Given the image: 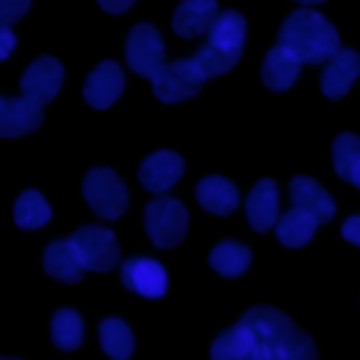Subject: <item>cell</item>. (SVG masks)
<instances>
[{"label":"cell","mask_w":360,"mask_h":360,"mask_svg":"<svg viewBox=\"0 0 360 360\" xmlns=\"http://www.w3.org/2000/svg\"><path fill=\"white\" fill-rule=\"evenodd\" d=\"M191 62L200 68V73H202L205 79H211V76L228 73V70L239 62V56H231V53H225V51H219V48H214V45L205 42V45L191 56Z\"/></svg>","instance_id":"27"},{"label":"cell","mask_w":360,"mask_h":360,"mask_svg":"<svg viewBox=\"0 0 360 360\" xmlns=\"http://www.w3.org/2000/svg\"><path fill=\"white\" fill-rule=\"evenodd\" d=\"M98 340H101V349L112 360H129V354L135 349L132 332L121 318H104L98 326Z\"/></svg>","instance_id":"25"},{"label":"cell","mask_w":360,"mask_h":360,"mask_svg":"<svg viewBox=\"0 0 360 360\" xmlns=\"http://www.w3.org/2000/svg\"><path fill=\"white\" fill-rule=\"evenodd\" d=\"M340 236H343V239H349L352 245H357V248H360V214H354V217H349V219L343 222Z\"/></svg>","instance_id":"31"},{"label":"cell","mask_w":360,"mask_h":360,"mask_svg":"<svg viewBox=\"0 0 360 360\" xmlns=\"http://www.w3.org/2000/svg\"><path fill=\"white\" fill-rule=\"evenodd\" d=\"M82 194H84L87 205L101 219H118L127 211V202H129L121 177L112 169H107V166H96V169H90L84 174Z\"/></svg>","instance_id":"3"},{"label":"cell","mask_w":360,"mask_h":360,"mask_svg":"<svg viewBox=\"0 0 360 360\" xmlns=\"http://www.w3.org/2000/svg\"><path fill=\"white\" fill-rule=\"evenodd\" d=\"M82 338H84V326H82V318L73 312V309H59L51 321V340L56 349H65V352H73L82 346Z\"/></svg>","instance_id":"26"},{"label":"cell","mask_w":360,"mask_h":360,"mask_svg":"<svg viewBox=\"0 0 360 360\" xmlns=\"http://www.w3.org/2000/svg\"><path fill=\"white\" fill-rule=\"evenodd\" d=\"M132 3H135V0H98V6H101L104 11H110V14H121V11H127Z\"/></svg>","instance_id":"32"},{"label":"cell","mask_w":360,"mask_h":360,"mask_svg":"<svg viewBox=\"0 0 360 360\" xmlns=\"http://www.w3.org/2000/svg\"><path fill=\"white\" fill-rule=\"evenodd\" d=\"M290 197H292L295 208L312 214L318 222L335 217V202H332V197H329L312 177H307V174H298V177L290 180Z\"/></svg>","instance_id":"17"},{"label":"cell","mask_w":360,"mask_h":360,"mask_svg":"<svg viewBox=\"0 0 360 360\" xmlns=\"http://www.w3.org/2000/svg\"><path fill=\"white\" fill-rule=\"evenodd\" d=\"M42 124V104L17 96V98H3L0 104V138H20L34 132Z\"/></svg>","instance_id":"12"},{"label":"cell","mask_w":360,"mask_h":360,"mask_svg":"<svg viewBox=\"0 0 360 360\" xmlns=\"http://www.w3.org/2000/svg\"><path fill=\"white\" fill-rule=\"evenodd\" d=\"M202 82H205V76L200 73V68L191 59H177V62L163 65L152 76V90H155V96L160 101L174 104V101H183V98L197 96V90L202 87Z\"/></svg>","instance_id":"6"},{"label":"cell","mask_w":360,"mask_h":360,"mask_svg":"<svg viewBox=\"0 0 360 360\" xmlns=\"http://www.w3.org/2000/svg\"><path fill=\"white\" fill-rule=\"evenodd\" d=\"M349 183H354V186L360 188V158H357V163H354L352 172H349Z\"/></svg>","instance_id":"33"},{"label":"cell","mask_w":360,"mask_h":360,"mask_svg":"<svg viewBox=\"0 0 360 360\" xmlns=\"http://www.w3.org/2000/svg\"><path fill=\"white\" fill-rule=\"evenodd\" d=\"M183 158L177 152H169V149H160V152H152L141 169H138V180L143 188L160 194V191H169L180 177H183Z\"/></svg>","instance_id":"11"},{"label":"cell","mask_w":360,"mask_h":360,"mask_svg":"<svg viewBox=\"0 0 360 360\" xmlns=\"http://www.w3.org/2000/svg\"><path fill=\"white\" fill-rule=\"evenodd\" d=\"M124 90V73L115 62H101L84 82V98L96 110H107Z\"/></svg>","instance_id":"13"},{"label":"cell","mask_w":360,"mask_h":360,"mask_svg":"<svg viewBox=\"0 0 360 360\" xmlns=\"http://www.w3.org/2000/svg\"><path fill=\"white\" fill-rule=\"evenodd\" d=\"M242 321L250 329V352L242 360H318L312 338L273 307H250Z\"/></svg>","instance_id":"1"},{"label":"cell","mask_w":360,"mask_h":360,"mask_svg":"<svg viewBox=\"0 0 360 360\" xmlns=\"http://www.w3.org/2000/svg\"><path fill=\"white\" fill-rule=\"evenodd\" d=\"M14 45H17V37H14L11 25H8V22H0V62L11 56Z\"/></svg>","instance_id":"30"},{"label":"cell","mask_w":360,"mask_h":360,"mask_svg":"<svg viewBox=\"0 0 360 360\" xmlns=\"http://www.w3.org/2000/svg\"><path fill=\"white\" fill-rule=\"evenodd\" d=\"M143 225L158 248H174L188 228V211L174 197H158L143 211Z\"/></svg>","instance_id":"4"},{"label":"cell","mask_w":360,"mask_h":360,"mask_svg":"<svg viewBox=\"0 0 360 360\" xmlns=\"http://www.w3.org/2000/svg\"><path fill=\"white\" fill-rule=\"evenodd\" d=\"M219 8H217V0H180L174 17H172V28L186 37V39H194V37H202L211 22L217 20Z\"/></svg>","instance_id":"15"},{"label":"cell","mask_w":360,"mask_h":360,"mask_svg":"<svg viewBox=\"0 0 360 360\" xmlns=\"http://www.w3.org/2000/svg\"><path fill=\"white\" fill-rule=\"evenodd\" d=\"M62 79H65L62 65H59L53 56H39V59H34V62L28 65V70L22 73L20 87H22V96H28V98L45 104V101H51V98L59 93Z\"/></svg>","instance_id":"10"},{"label":"cell","mask_w":360,"mask_h":360,"mask_svg":"<svg viewBox=\"0 0 360 360\" xmlns=\"http://www.w3.org/2000/svg\"><path fill=\"white\" fill-rule=\"evenodd\" d=\"M298 3H304V6H312V3H323V0H298Z\"/></svg>","instance_id":"34"},{"label":"cell","mask_w":360,"mask_h":360,"mask_svg":"<svg viewBox=\"0 0 360 360\" xmlns=\"http://www.w3.org/2000/svg\"><path fill=\"white\" fill-rule=\"evenodd\" d=\"M208 34V45L231 53V56H242V45H245V17L239 11H222L217 14V20L211 22Z\"/></svg>","instance_id":"20"},{"label":"cell","mask_w":360,"mask_h":360,"mask_svg":"<svg viewBox=\"0 0 360 360\" xmlns=\"http://www.w3.org/2000/svg\"><path fill=\"white\" fill-rule=\"evenodd\" d=\"M51 219V205L37 188H25L14 202V222L25 231H37Z\"/></svg>","instance_id":"24"},{"label":"cell","mask_w":360,"mask_h":360,"mask_svg":"<svg viewBox=\"0 0 360 360\" xmlns=\"http://www.w3.org/2000/svg\"><path fill=\"white\" fill-rule=\"evenodd\" d=\"M0 104H3V98H0Z\"/></svg>","instance_id":"35"},{"label":"cell","mask_w":360,"mask_h":360,"mask_svg":"<svg viewBox=\"0 0 360 360\" xmlns=\"http://www.w3.org/2000/svg\"><path fill=\"white\" fill-rule=\"evenodd\" d=\"M84 270H96V273H107L121 262V248L112 236V231L101 228V225H82L73 236H70Z\"/></svg>","instance_id":"5"},{"label":"cell","mask_w":360,"mask_h":360,"mask_svg":"<svg viewBox=\"0 0 360 360\" xmlns=\"http://www.w3.org/2000/svg\"><path fill=\"white\" fill-rule=\"evenodd\" d=\"M298 70H301V59H298L290 48L276 45V48L264 56L262 82H264L270 90L281 93V90H287V87H292V82L298 79Z\"/></svg>","instance_id":"18"},{"label":"cell","mask_w":360,"mask_h":360,"mask_svg":"<svg viewBox=\"0 0 360 360\" xmlns=\"http://www.w3.org/2000/svg\"><path fill=\"white\" fill-rule=\"evenodd\" d=\"M323 73H321V87L326 98H343L349 93V87L354 84V79L360 76V56L357 51L349 48H338L326 62H323Z\"/></svg>","instance_id":"9"},{"label":"cell","mask_w":360,"mask_h":360,"mask_svg":"<svg viewBox=\"0 0 360 360\" xmlns=\"http://www.w3.org/2000/svg\"><path fill=\"white\" fill-rule=\"evenodd\" d=\"M31 0H0V22H14L28 11Z\"/></svg>","instance_id":"29"},{"label":"cell","mask_w":360,"mask_h":360,"mask_svg":"<svg viewBox=\"0 0 360 360\" xmlns=\"http://www.w3.org/2000/svg\"><path fill=\"white\" fill-rule=\"evenodd\" d=\"M278 45L290 48L307 65H323L340 48V37L323 14L312 8H298L281 22Z\"/></svg>","instance_id":"2"},{"label":"cell","mask_w":360,"mask_h":360,"mask_svg":"<svg viewBox=\"0 0 360 360\" xmlns=\"http://www.w3.org/2000/svg\"><path fill=\"white\" fill-rule=\"evenodd\" d=\"M0 360H3V357H0Z\"/></svg>","instance_id":"36"},{"label":"cell","mask_w":360,"mask_h":360,"mask_svg":"<svg viewBox=\"0 0 360 360\" xmlns=\"http://www.w3.org/2000/svg\"><path fill=\"white\" fill-rule=\"evenodd\" d=\"M250 329L245 321H239L236 326L219 332L211 343V360H242L248 352H250Z\"/></svg>","instance_id":"23"},{"label":"cell","mask_w":360,"mask_h":360,"mask_svg":"<svg viewBox=\"0 0 360 360\" xmlns=\"http://www.w3.org/2000/svg\"><path fill=\"white\" fill-rule=\"evenodd\" d=\"M121 281L127 290H132L143 298H160L169 287V276H166L163 264L155 259H146V256L127 259L121 264Z\"/></svg>","instance_id":"8"},{"label":"cell","mask_w":360,"mask_h":360,"mask_svg":"<svg viewBox=\"0 0 360 360\" xmlns=\"http://www.w3.org/2000/svg\"><path fill=\"white\" fill-rule=\"evenodd\" d=\"M127 62L138 76L152 79L166 62H163V39L155 25L141 22L127 37Z\"/></svg>","instance_id":"7"},{"label":"cell","mask_w":360,"mask_h":360,"mask_svg":"<svg viewBox=\"0 0 360 360\" xmlns=\"http://www.w3.org/2000/svg\"><path fill=\"white\" fill-rule=\"evenodd\" d=\"M42 267H45V273L51 278L65 281V284H76L84 276V264H82V259H79V253H76L70 239H53L45 248Z\"/></svg>","instance_id":"16"},{"label":"cell","mask_w":360,"mask_h":360,"mask_svg":"<svg viewBox=\"0 0 360 360\" xmlns=\"http://www.w3.org/2000/svg\"><path fill=\"white\" fill-rule=\"evenodd\" d=\"M245 208H248V222H250L253 231H259V233L270 231L278 219V188H276V183L270 177L259 180L250 188Z\"/></svg>","instance_id":"14"},{"label":"cell","mask_w":360,"mask_h":360,"mask_svg":"<svg viewBox=\"0 0 360 360\" xmlns=\"http://www.w3.org/2000/svg\"><path fill=\"white\" fill-rule=\"evenodd\" d=\"M357 158H360V138L352 135V132L338 135L335 143H332V163H335V172L343 180H349V172L357 163Z\"/></svg>","instance_id":"28"},{"label":"cell","mask_w":360,"mask_h":360,"mask_svg":"<svg viewBox=\"0 0 360 360\" xmlns=\"http://www.w3.org/2000/svg\"><path fill=\"white\" fill-rule=\"evenodd\" d=\"M208 262H211V267H214L219 276L236 278V276H242V273L248 270V264H250V250H248L242 242L225 239V242H219V245L211 250Z\"/></svg>","instance_id":"22"},{"label":"cell","mask_w":360,"mask_h":360,"mask_svg":"<svg viewBox=\"0 0 360 360\" xmlns=\"http://www.w3.org/2000/svg\"><path fill=\"white\" fill-rule=\"evenodd\" d=\"M197 202L205 211L225 217L239 205V191H236V186L231 180H225L219 174H211V177H202L197 183Z\"/></svg>","instance_id":"19"},{"label":"cell","mask_w":360,"mask_h":360,"mask_svg":"<svg viewBox=\"0 0 360 360\" xmlns=\"http://www.w3.org/2000/svg\"><path fill=\"white\" fill-rule=\"evenodd\" d=\"M318 228V219L301 208H290L276 219V236L284 248H304Z\"/></svg>","instance_id":"21"}]
</instances>
